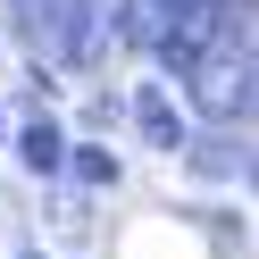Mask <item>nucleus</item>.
Returning <instances> with one entry per match:
<instances>
[{"mask_svg": "<svg viewBox=\"0 0 259 259\" xmlns=\"http://www.w3.org/2000/svg\"><path fill=\"white\" fill-rule=\"evenodd\" d=\"M134 125L159 142V151H176V142H184V117H176V101H167L159 84H142V92H134Z\"/></svg>", "mask_w": 259, "mask_h": 259, "instance_id": "7ed1b4c3", "label": "nucleus"}, {"mask_svg": "<svg viewBox=\"0 0 259 259\" xmlns=\"http://www.w3.org/2000/svg\"><path fill=\"white\" fill-rule=\"evenodd\" d=\"M67 167L84 176V184H117V159H109V151H92V142H84V151H67Z\"/></svg>", "mask_w": 259, "mask_h": 259, "instance_id": "39448f33", "label": "nucleus"}, {"mask_svg": "<svg viewBox=\"0 0 259 259\" xmlns=\"http://www.w3.org/2000/svg\"><path fill=\"white\" fill-rule=\"evenodd\" d=\"M17 159H25L34 176H59V167H67V134H59L51 117H34V125L17 134Z\"/></svg>", "mask_w": 259, "mask_h": 259, "instance_id": "20e7f679", "label": "nucleus"}, {"mask_svg": "<svg viewBox=\"0 0 259 259\" xmlns=\"http://www.w3.org/2000/svg\"><path fill=\"white\" fill-rule=\"evenodd\" d=\"M218 34H226V0H176L167 25H159V59L184 75V67H201L218 51Z\"/></svg>", "mask_w": 259, "mask_h": 259, "instance_id": "f257e3e1", "label": "nucleus"}, {"mask_svg": "<svg viewBox=\"0 0 259 259\" xmlns=\"http://www.w3.org/2000/svg\"><path fill=\"white\" fill-rule=\"evenodd\" d=\"M192 75V109L201 117H242L251 109V84H259V67H242V59H226V51H209L201 67H184Z\"/></svg>", "mask_w": 259, "mask_h": 259, "instance_id": "f03ea898", "label": "nucleus"}]
</instances>
